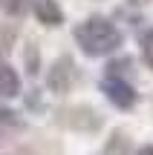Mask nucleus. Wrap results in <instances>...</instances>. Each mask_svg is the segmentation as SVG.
Segmentation results:
<instances>
[{"label": "nucleus", "mask_w": 153, "mask_h": 155, "mask_svg": "<svg viewBox=\"0 0 153 155\" xmlns=\"http://www.w3.org/2000/svg\"><path fill=\"white\" fill-rule=\"evenodd\" d=\"M78 83V66L69 55H61L52 61V66L46 69V89L55 95H67L69 89Z\"/></svg>", "instance_id": "2"}, {"label": "nucleus", "mask_w": 153, "mask_h": 155, "mask_svg": "<svg viewBox=\"0 0 153 155\" xmlns=\"http://www.w3.org/2000/svg\"><path fill=\"white\" fill-rule=\"evenodd\" d=\"M75 43L81 46V52L87 58H104V55H113V52L121 49L124 35L110 17L92 15L75 26Z\"/></svg>", "instance_id": "1"}, {"label": "nucleus", "mask_w": 153, "mask_h": 155, "mask_svg": "<svg viewBox=\"0 0 153 155\" xmlns=\"http://www.w3.org/2000/svg\"><path fill=\"white\" fill-rule=\"evenodd\" d=\"M107 155H127V138L124 135H113V141L107 144Z\"/></svg>", "instance_id": "12"}, {"label": "nucleus", "mask_w": 153, "mask_h": 155, "mask_svg": "<svg viewBox=\"0 0 153 155\" xmlns=\"http://www.w3.org/2000/svg\"><path fill=\"white\" fill-rule=\"evenodd\" d=\"M139 46H142V58H144V63H148V69H153V29H144Z\"/></svg>", "instance_id": "11"}, {"label": "nucleus", "mask_w": 153, "mask_h": 155, "mask_svg": "<svg viewBox=\"0 0 153 155\" xmlns=\"http://www.w3.org/2000/svg\"><path fill=\"white\" fill-rule=\"evenodd\" d=\"M17 95H20V75L6 61H0V98H17Z\"/></svg>", "instance_id": "6"}, {"label": "nucleus", "mask_w": 153, "mask_h": 155, "mask_svg": "<svg viewBox=\"0 0 153 155\" xmlns=\"http://www.w3.org/2000/svg\"><path fill=\"white\" fill-rule=\"evenodd\" d=\"M0 9L9 17H26V12L32 9V3H29V0H0Z\"/></svg>", "instance_id": "9"}, {"label": "nucleus", "mask_w": 153, "mask_h": 155, "mask_svg": "<svg viewBox=\"0 0 153 155\" xmlns=\"http://www.w3.org/2000/svg\"><path fill=\"white\" fill-rule=\"evenodd\" d=\"M32 12H35V17H38V23H43V26L55 29V26L64 23V9L58 6V0H35Z\"/></svg>", "instance_id": "5"}, {"label": "nucleus", "mask_w": 153, "mask_h": 155, "mask_svg": "<svg viewBox=\"0 0 153 155\" xmlns=\"http://www.w3.org/2000/svg\"><path fill=\"white\" fill-rule=\"evenodd\" d=\"M55 121L61 124V127H67V129H78V132H98V129L104 127V118L98 115L92 106H84V104L61 109Z\"/></svg>", "instance_id": "3"}, {"label": "nucleus", "mask_w": 153, "mask_h": 155, "mask_svg": "<svg viewBox=\"0 0 153 155\" xmlns=\"http://www.w3.org/2000/svg\"><path fill=\"white\" fill-rule=\"evenodd\" d=\"M15 46H17V29L0 23V58H9Z\"/></svg>", "instance_id": "8"}, {"label": "nucleus", "mask_w": 153, "mask_h": 155, "mask_svg": "<svg viewBox=\"0 0 153 155\" xmlns=\"http://www.w3.org/2000/svg\"><path fill=\"white\" fill-rule=\"evenodd\" d=\"M23 52H26V72L29 75H38L40 72V58H38V43H32V40H29L26 46H23Z\"/></svg>", "instance_id": "10"}, {"label": "nucleus", "mask_w": 153, "mask_h": 155, "mask_svg": "<svg viewBox=\"0 0 153 155\" xmlns=\"http://www.w3.org/2000/svg\"><path fill=\"white\" fill-rule=\"evenodd\" d=\"M101 92H104V98L113 106H119V109H130V106L136 104V98H139V92L124 78H104L101 81Z\"/></svg>", "instance_id": "4"}, {"label": "nucleus", "mask_w": 153, "mask_h": 155, "mask_svg": "<svg viewBox=\"0 0 153 155\" xmlns=\"http://www.w3.org/2000/svg\"><path fill=\"white\" fill-rule=\"evenodd\" d=\"M23 127H26L23 118L17 115L15 109H9V106L0 104V135H15V132H20Z\"/></svg>", "instance_id": "7"}, {"label": "nucleus", "mask_w": 153, "mask_h": 155, "mask_svg": "<svg viewBox=\"0 0 153 155\" xmlns=\"http://www.w3.org/2000/svg\"><path fill=\"white\" fill-rule=\"evenodd\" d=\"M130 3H133V6H142V3H148V0H130Z\"/></svg>", "instance_id": "14"}, {"label": "nucleus", "mask_w": 153, "mask_h": 155, "mask_svg": "<svg viewBox=\"0 0 153 155\" xmlns=\"http://www.w3.org/2000/svg\"><path fill=\"white\" fill-rule=\"evenodd\" d=\"M136 155H153V147H142V150H139Z\"/></svg>", "instance_id": "13"}]
</instances>
